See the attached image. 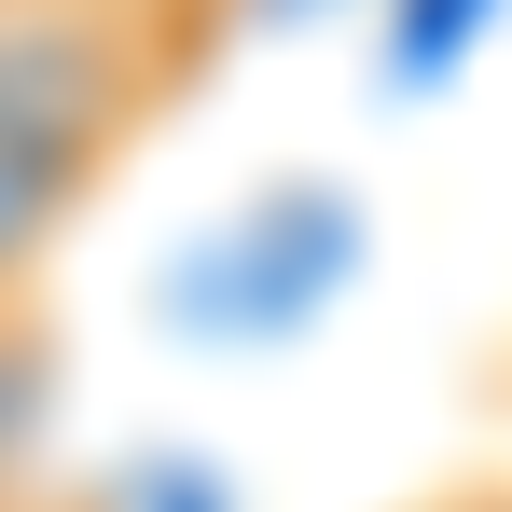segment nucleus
Listing matches in <instances>:
<instances>
[{
    "label": "nucleus",
    "instance_id": "f257e3e1",
    "mask_svg": "<svg viewBox=\"0 0 512 512\" xmlns=\"http://www.w3.org/2000/svg\"><path fill=\"white\" fill-rule=\"evenodd\" d=\"M42 402H56V346L28 319V291H0V512H14V471L42 443Z\"/></svg>",
    "mask_w": 512,
    "mask_h": 512
},
{
    "label": "nucleus",
    "instance_id": "f03ea898",
    "mask_svg": "<svg viewBox=\"0 0 512 512\" xmlns=\"http://www.w3.org/2000/svg\"><path fill=\"white\" fill-rule=\"evenodd\" d=\"M443 512H512V485H471V499H443Z\"/></svg>",
    "mask_w": 512,
    "mask_h": 512
}]
</instances>
